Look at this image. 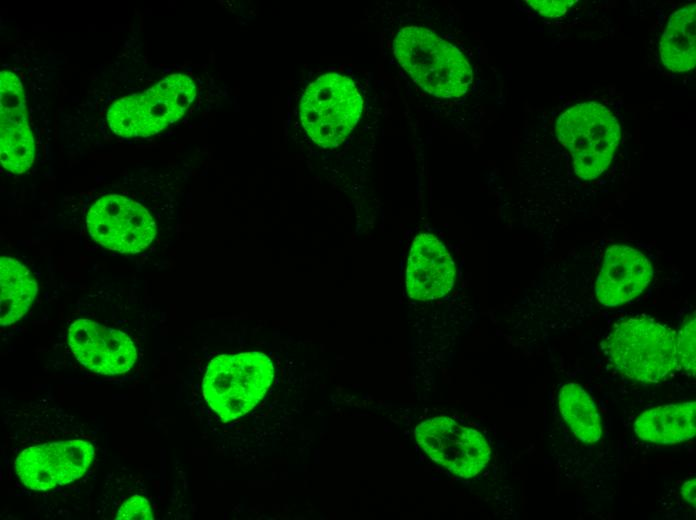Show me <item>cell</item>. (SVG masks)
<instances>
[{"instance_id": "6da1fadb", "label": "cell", "mask_w": 696, "mask_h": 520, "mask_svg": "<svg viewBox=\"0 0 696 520\" xmlns=\"http://www.w3.org/2000/svg\"><path fill=\"white\" fill-rule=\"evenodd\" d=\"M394 54L412 78L436 97H460L472 82L471 67L461 52L428 29L403 28L394 40Z\"/></svg>"}, {"instance_id": "7a4b0ae2", "label": "cell", "mask_w": 696, "mask_h": 520, "mask_svg": "<svg viewBox=\"0 0 696 520\" xmlns=\"http://www.w3.org/2000/svg\"><path fill=\"white\" fill-rule=\"evenodd\" d=\"M273 377V364L265 354L218 355L206 369L203 396L222 421L229 422L250 412L262 400Z\"/></svg>"}, {"instance_id": "3957f363", "label": "cell", "mask_w": 696, "mask_h": 520, "mask_svg": "<svg viewBox=\"0 0 696 520\" xmlns=\"http://www.w3.org/2000/svg\"><path fill=\"white\" fill-rule=\"evenodd\" d=\"M606 349L615 368L635 381L658 382L677 368L675 331L647 317L616 324Z\"/></svg>"}, {"instance_id": "277c9868", "label": "cell", "mask_w": 696, "mask_h": 520, "mask_svg": "<svg viewBox=\"0 0 696 520\" xmlns=\"http://www.w3.org/2000/svg\"><path fill=\"white\" fill-rule=\"evenodd\" d=\"M559 141L573 158L575 174L583 180L599 177L610 165L620 141L616 117L604 105L578 103L557 119Z\"/></svg>"}, {"instance_id": "5b68a950", "label": "cell", "mask_w": 696, "mask_h": 520, "mask_svg": "<svg viewBox=\"0 0 696 520\" xmlns=\"http://www.w3.org/2000/svg\"><path fill=\"white\" fill-rule=\"evenodd\" d=\"M195 96L190 77L172 74L141 94L115 101L107 111V122L116 135L148 137L183 116Z\"/></svg>"}, {"instance_id": "8992f818", "label": "cell", "mask_w": 696, "mask_h": 520, "mask_svg": "<svg viewBox=\"0 0 696 520\" xmlns=\"http://www.w3.org/2000/svg\"><path fill=\"white\" fill-rule=\"evenodd\" d=\"M363 102L349 78L328 73L306 88L299 115L310 138L323 148L340 145L357 124Z\"/></svg>"}, {"instance_id": "52a82bcc", "label": "cell", "mask_w": 696, "mask_h": 520, "mask_svg": "<svg viewBox=\"0 0 696 520\" xmlns=\"http://www.w3.org/2000/svg\"><path fill=\"white\" fill-rule=\"evenodd\" d=\"M415 438L431 460L461 478L477 476L490 460L491 448L484 436L447 416L420 423Z\"/></svg>"}, {"instance_id": "ba28073f", "label": "cell", "mask_w": 696, "mask_h": 520, "mask_svg": "<svg viewBox=\"0 0 696 520\" xmlns=\"http://www.w3.org/2000/svg\"><path fill=\"white\" fill-rule=\"evenodd\" d=\"M90 236L101 246L120 253H138L156 236V224L140 203L117 194L105 195L86 217Z\"/></svg>"}, {"instance_id": "9c48e42d", "label": "cell", "mask_w": 696, "mask_h": 520, "mask_svg": "<svg viewBox=\"0 0 696 520\" xmlns=\"http://www.w3.org/2000/svg\"><path fill=\"white\" fill-rule=\"evenodd\" d=\"M95 455L94 446L84 440L49 442L24 449L14 462L24 486L45 491L82 477Z\"/></svg>"}, {"instance_id": "30bf717a", "label": "cell", "mask_w": 696, "mask_h": 520, "mask_svg": "<svg viewBox=\"0 0 696 520\" xmlns=\"http://www.w3.org/2000/svg\"><path fill=\"white\" fill-rule=\"evenodd\" d=\"M68 344L82 366L102 375L123 374L137 359L134 343L124 332L89 319L70 324Z\"/></svg>"}, {"instance_id": "8fae6325", "label": "cell", "mask_w": 696, "mask_h": 520, "mask_svg": "<svg viewBox=\"0 0 696 520\" xmlns=\"http://www.w3.org/2000/svg\"><path fill=\"white\" fill-rule=\"evenodd\" d=\"M31 132L22 82L11 71L0 74V160L13 173L27 171L34 160Z\"/></svg>"}, {"instance_id": "7c38bea8", "label": "cell", "mask_w": 696, "mask_h": 520, "mask_svg": "<svg viewBox=\"0 0 696 520\" xmlns=\"http://www.w3.org/2000/svg\"><path fill=\"white\" fill-rule=\"evenodd\" d=\"M652 276V265L643 253L626 245H612L597 277V300L606 307L629 302L643 292Z\"/></svg>"}, {"instance_id": "4fadbf2b", "label": "cell", "mask_w": 696, "mask_h": 520, "mask_svg": "<svg viewBox=\"0 0 696 520\" xmlns=\"http://www.w3.org/2000/svg\"><path fill=\"white\" fill-rule=\"evenodd\" d=\"M454 264L445 247L431 234L413 241L406 270L408 295L421 301L445 296L454 283Z\"/></svg>"}, {"instance_id": "5bb4252c", "label": "cell", "mask_w": 696, "mask_h": 520, "mask_svg": "<svg viewBox=\"0 0 696 520\" xmlns=\"http://www.w3.org/2000/svg\"><path fill=\"white\" fill-rule=\"evenodd\" d=\"M695 418L694 401L673 403L644 411L636 418L633 427L637 436L644 441L676 444L695 436Z\"/></svg>"}, {"instance_id": "9a60e30c", "label": "cell", "mask_w": 696, "mask_h": 520, "mask_svg": "<svg viewBox=\"0 0 696 520\" xmlns=\"http://www.w3.org/2000/svg\"><path fill=\"white\" fill-rule=\"evenodd\" d=\"M696 5L690 3L674 12L660 42L663 65L673 72H686L695 67Z\"/></svg>"}, {"instance_id": "2e32d148", "label": "cell", "mask_w": 696, "mask_h": 520, "mask_svg": "<svg viewBox=\"0 0 696 520\" xmlns=\"http://www.w3.org/2000/svg\"><path fill=\"white\" fill-rule=\"evenodd\" d=\"M0 285V323L7 326L25 315L37 294L38 285L32 273L10 257H1Z\"/></svg>"}, {"instance_id": "e0dca14e", "label": "cell", "mask_w": 696, "mask_h": 520, "mask_svg": "<svg viewBox=\"0 0 696 520\" xmlns=\"http://www.w3.org/2000/svg\"><path fill=\"white\" fill-rule=\"evenodd\" d=\"M562 418L583 443H596L602 436V424L594 401L577 383L564 384L558 393Z\"/></svg>"}, {"instance_id": "ac0fdd59", "label": "cell", "mask_w": 696, "mask_h": 520, "mask_svg": "<svg viewBox=\"0 0 696 520\" xmlns=\"http://www.w3.org/2000/svg\"><path fill=\"white\" fill-rule=\"evenodd\" d=\"M677 367L695 376V317H688L676 334Z\"/></svg>"}, {"instance_id": "d6986e66", "label": "cell", "mask_w": 696, "mask_h": 520, "mask_svg": "<svg viewBox=\"0 0 696 520\" xmlns=\"http://www.w3.org/2000/svg\"><path fill=\"white\" fill-rule=\"evenodd\" d=\"M153 513L148 500L139 495L128 498L119 508L117 520H152Z\"/></svg>"}, {"instance_id": "ffe728a7", "label": "cell", "mask_w": 696, "mask_h": 520, "mask_svg": "<svg viewBox=\"0 0 696 520\" xmlns=\"http://www.w3.org/2000/svg\"><path fill=\"white\" fill-rule=\"evenodd\" d=\"M526 2L539 14L550 18L564 15L575 3L573 0H529Z\"/></svg>"}, {"instance_id": "44dd1931", "label": "cell", "mask_w": 696, "mask_h": 520, "mask_svg": "<svg viewBox=\"0 0 696 520\" xmlns=\"http://www.w3.org/2000/svg\"><path fill=\"white\" fill-rule=\"evenodd\" d=\"M695 488H696V482L695 479H689L687 480L681 487V495L684 498V500L693 506H695Z\"/></svg>"}]
</instances>
